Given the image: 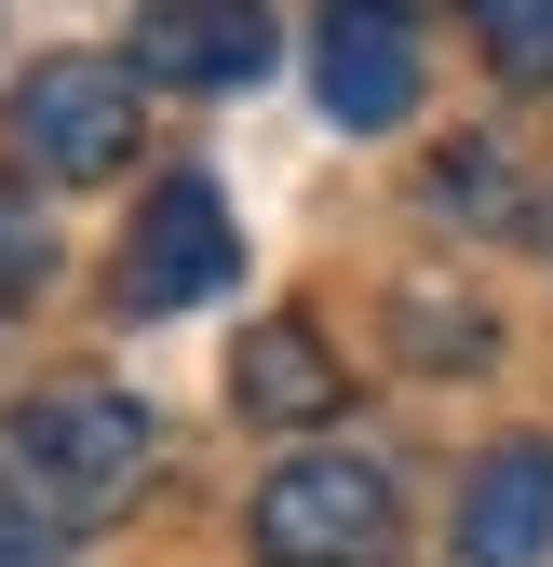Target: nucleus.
<instances>
[{
	"mask_svg": "<svg viewBox=\"0 0 553 567\" xmlns=\"http://www.w3.org/2000/svg\"><path fill=\"white\" fill-rule=\"evenodd\" d=\"M149 460H163L149 405L108 392V379H41L28 405H0V486L54 527H108L149 486Z\"/></svg>",
	"mask_w": 553,
	"mask_h": 567,
	"instance_id": "f257e3e1",
	"label": "nucleus"
},
{
	"mask_svg": "<svg viewBox=\"0 0 553 567\" xmlns=\"http://www.w3.org/2000/svg\"><path fill=\"white\" fill-rule=\"evenodd\" d=\"M0 163L41 189H95L135 163V68L122 54H41L0 109Z\"/></svg>",
	"mask_w": 553,
	"mask_h": 567,
	"instance_id": "f03ea898",
	"label": "nucleus"
},
{
	"mask_svg": "<svg viewBox=\"0 0 553 567\" xmlns=\"http://www.w3.org/2000/svg\"><path fill=\"white\" fill-rule=\"evenodd\" d=\"M243 540H257V567H378L392 554V473L311 446V460H284L257 486Z\"/></svg>",
	"mask_w": 553,
	"mask_h": 567,
	"instance_id": "7ed1b4c3",
	"label": "nucleus"
},
{
	"mask_svg": "<svg viewBox=\"0 0 553 567\" xmlns=\"http://www.w3.org/2000/svg\"><path fill=\"white\" fill-rule=\"evenodd\" d=\"M230 270H243V230H230L217 176H163L149 203H135V230H122V284H108V298L135 324H163V311H202Z\"/></svg>",
	"mask_w": 553,
	"mask_h": 567,
	"instance_id": "20e7f679",
	"label": "nucleus"
},
{
	"mask_svg": "<svg viewBox=\"0 0 553 567\" xmlns=\"http://www.w3.org/2000/svg\"><path fill=\"white\" fill-rule=\"evenodd\" d=\"M311 95H324V122L392 135L405 109H419V28H405L392 0H337L324 41H311Z\"/></svg>",
	"mask_w": 553,
	"mask_h": 567,
	"instance_id": "39448f33",
	"label": "nucleus"
},
{
	"mask_svg": "<svg viewBox=\"0 0 553 567\" xmlns=\"http://www.w3.org/2000/svg\"><path fill=\"white\" fill-rule=\"evenodd\" d=\"M270 0H149V28H135V68L149 82H189V95H243L270 82Z\"/></svg>",
	"mask_w": 553,
	"mask_h": 567,
	"instance_id": "423d86ee",
	"label": "nucleus"
},
{
	"mask_svg": "<svg viewBox=\"0 0 553 567\" xmlns=\"http://www.w3.org/2000/svg\"><path fill=\"white\" fill-rule=\"evenodd\" d=\"M553 554V433H513L459 486V567H540Z\"/></svg>",
	"mask_w": 553,
	"mask_h": 567,
	"instance_id": "0eeeda50",
	"label": "nucleus"
},
{
	"mask_svg": "<svg viewBox=\"0 0 553 567\" xmlns=\"http://www.w3.org/2000/svg\"><path fill=\"white\" fill-rule=\"evenodd\" d=\"M230 405L243 419H270V433H311V419H337L352 405V379H337V351H324V324H257L243 351H230Z\"/></svg>",
	"mask_w": 553,
	"mask_h": 567,
	"instance_id": "6e6552de",
	"label": "nucleus"
},
{
	"mask_svg": "<svg viewBox=\"0 0 553 567\" xmlns=\"http://www.w3.org/2000/svg\"><path fill=\"white\" fill-rule=\"evenodd\" d=\"M459 14H472V41H487V68L513 95L553 82V0H459Z\"/></svg>",
	"mask_w": 553,
	"mask_h": 567,
	"instance_id": "1a4fd4ad",
	"label": "nucleus"
},
{
	"mask_svg": "<svg viewBox=\"0 0 553 567\" xmlns=\"http://www.w3.org/2000/svg\"><path fill=\"white\" fill-rule=\"evenodd\" d=\"M432 203H446V217L472 230V217H513V150H487V135H459V150H446V176H432Z\"/></svg>",
	"mask_w": 553,
	"mask_h": 567,
	"instance_id": "9d476101",
	"label": "nucleus"
},
{
	"mask_svg": "<svg viewBox=\"0 0 553 567\" xmlns=\"http://www.w3.org/2000/svg\"><path fill=\"white\" fill-rule=\"evenodd\" d=\"M41 270H54V244H41V217H28L14 189H0V298H28Z\"/></svg>",
	"mask_w": 553,
	"mask_h": 567,
	"instance_id": "9b49d317",
	"label": "nucleus"
},
{
	"mask_svg": "<svg viewBox=\"0 0 553 567\" xmlns=\"http://www.w3.org/2000/svg\"><path fill=\"white\" fill-rule=\"evenodd\" d=\"M54 540H67V527H54V514H28L14 486H0V567H54Z\"/></svg>",
	"mask_w": 553,
	"mask_h": 567,
	"instance_id": "f8f14e48",
	"label": "nucleus"
}]
</instances>
